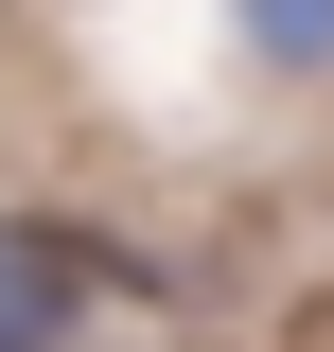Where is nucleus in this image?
Returning <instances> with one entry per match:
<instances>
[{
  "label": "nucleus",
  "instance_id": "obj_2",
  "mask_svg": "<svg viewBox=\"0 0 334 352\" xmlns=\"http://www.w3.org/2000/svg\"><path fill=\"white\" fill-rule=\"evenodd\" d=\"M264 71H334V0H229Z\"/></svg>",
  "mask_w": 334,
  "mask_h": 352
},
{
  "label": "nucleus",
  "instance_id": "obj_1",
  "mask_svg": "<svg viewBox=\"0 0 334 352\" xmlns=\"http://www.w3.org/2000/svg\"><path fill=\"white\" fill-rule=\"evenodd\" d=\"M88 317V264H71V229H0V352H53Z\"/></svg>",
  "mask_w": 334,
  "mask_h": 352
}]
</instances>
